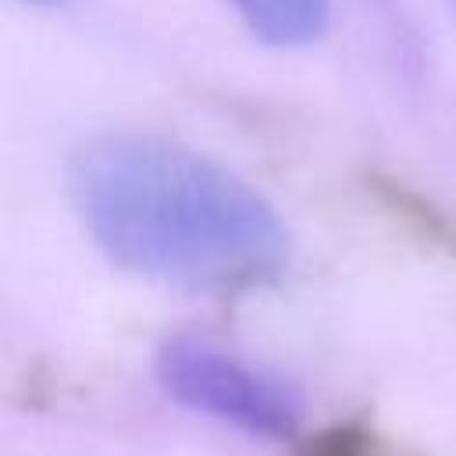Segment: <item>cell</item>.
Listing matches in <instances>:
<instances>
[{"label":"cell","instance_id":"6da1fadb","mask_svg":"<svg viewBox=\"0 0 456 456\" xmlns=\"http://www.w3.org/2000/svg\"><path fill=\"white\" fill-rule=\"evenodd\" d=\"M68 192L110 264L167 289L249 296L278 285L292 260L289 224L256 185L164 135L82 139Z\"/></svg>","mask_w":456,"mask_h":456},{"label":"cell","instance_id":"7a4b0ae2","mask_svg":"<svg viewBox=\"0 0 456 456\" xmlns=\"http://www.w3.org/2000/svg\"><path fill=\"white\" fill-rule=\"evenodd\" d=\"M157 381L178 406L249 438L281 442L303 428L306 403L289 378L200 335H175L160 346Z\"/></svg>","mask_w":456,"mask_h":456},{"label":"cell","instance_id":"3957f363","mask_svg":"<svg viewBox=\"0 0 456 456\" xmlns=\"http://www.w3.org/2000/svg\"><path fill=\"white\" fill-rule=\"evenodd\" d=\"M235 18L274 50L317 43L331 25V0H224Z\"/></svg>","mask_w":456,"mask_h":456},{"label":"cell","instance_id":"277c9868","mask_svg":"<svg viewBox=\"0 0 456 456\" xmlns=\"http://www.w3.org/2000/svg\"><path fill=\"white\" fill-rule=\"evenodd\" d=\"M18 4H25V7H36V11H61V7H68L71 0H18Z\"/></svg>","mask_w":456,"mask_h":456},{"label":"cell","instance_id":"5b68a950","mask_svg":"<svg viewBox=\"0 0 456 456\" xmlns=\"http://www.w3.org/2000/svg\"><path fill=\"white\" fill-rule=\"evenodd\" d=\"M449 7H452V18H456V0H449Z\"/></svg>","mask_w":456,"mask_h":456}]
</instances>
